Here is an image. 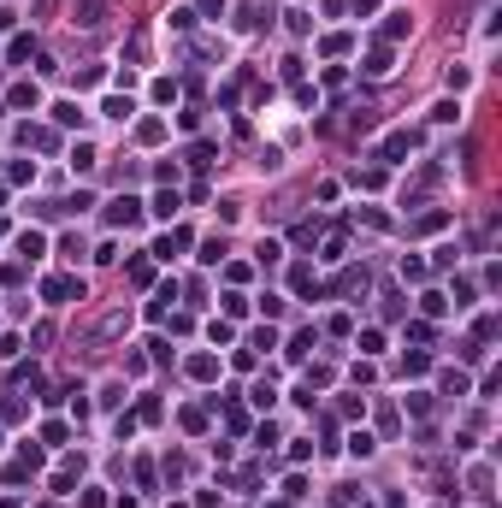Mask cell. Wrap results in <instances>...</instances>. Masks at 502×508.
<instances>
[{
  "instance_id": "obj_4",
  "label": "cell",
  "mask_w": 502,
  "mask_h": 508,
  "mask_svg": "<svg viewBox=\"0 0 502 508\" xmlns=\"http://www.w3.org/2000/svg\"><path fill=\"white\" fill-rule=\"evenodd\" d=\"M384 30H390V36H413V12H390V24H384Z\"/></svg>"
},
{
  "instance_id": "obj_5",
  "label": "cell",
  "mask_w": 502,
  "mask_h": 508,
  "mask_svg": "<svg viewBox=\"0 0 502 508\" xmlns=\"http://www.w3.org/2000/svg\"><path fill=\"white\" fill-rule=\"evenodd\" d=\"M367 77H390V54H384V47H378V54H367Z\"/></svg>"
},
{
  "instance_id": "obj_8",
  "label": "cell",
  "mask_w": 502,
  "mask_h": 508,
  "mask_svg": "<svg viewBox=\"0 0 502 508\" xmlns=\"http://www.w3.org/2000/svg\"><path fill=\"white\" fill-rule=\"evenodd\" d=\"M349 450H354V455H361V461H367V455H372V450H378V443H372V437H367V432H354V437H349Z\"/></svg>"
},
{
  "instance_id": "obj_6",
  "label": "cell",
  "mask_w": 502,
  "mask_h": 508,
  "mask_svg": "<svg viewBox=\"0 0 502 508\" xmlns=\"http://www.w3.org/2000/svg\"><path fill=\"white\" fill-rule=\"evenodd\" d=\"M408 148H413V136H390V142H384V160H402Z\"/></svg>"
},
{
  "instance_id": "obj_1",
  "label": "cell",
  "mask_w": 502,
  "mask_h": 508,
  "mask_svg": "<svg viewBox=\"0 0 502 508\" xmlns=\"http://www.w3.org/2000/svg\"><path fill=\"white\" fill-rule=\"evenodd\" d=\"M42 296H47V302H71V296L83 302V284H77V278H47V284H42Z\"/></svg>"
},
{
  "instance_id": "obj_3",
  "label": "cell",
  "mask_w": 502,
  "mask_h": 508,
  "mask_svg": "<svg viewBox=\"0 0 502 508\" xmlns=\"http://www.w3.org/2000/svg\"><path fill=\"white\" fill-rule=\"evenodd\" d=\"M154 213H160V219L177 213V189H160V195H154Z\"/></svg>"
},
{
  "instance_id": "obj_2",
  "label": "cell",
  "mask_w": 502,
  "mask_h": 508,
  "mask_svg": "<svg viewBox=\"0 0 502 508\" xmlns=\"http://www.w3.org/2000/svg\"><path fill=\"white\" fill-rule=\"evenodd\" d=\"M106 219H113V225H136V219H142V201H136V195H118Z\"/></svg>"
},
{
  "instance_id": "obj_9",
  "label": "cell",
  "mask_w": 502,
  "mask_h": 508,
  "mask_svg": "<svg viewBox=\"0 0 502 508\" xmlns=\"http://www.w3.org/2000/svg\"><path fill=\"white\" fill-rule=\"evenodd\" d=\"M6 24H12V12H0V30H6Z\"/></svg>"
},
{
  "instance_id": "obj_7",
  "label": "cell",
  "mask_w": 502,
  "mask_h": 508,
  "mask_svg": "<svg viewBox=\"0 0 502 508\" xmlns=\"http://www.w3.org/2000/svg\"><path fill=\"white\" fill-rule=\"evenodd\" d=\"M101 113H106V118H118V124H124V118H130V113H136V107H130V101H118V95H113V101H106V107H101Z\"/></svg>"
}]
</instances>
